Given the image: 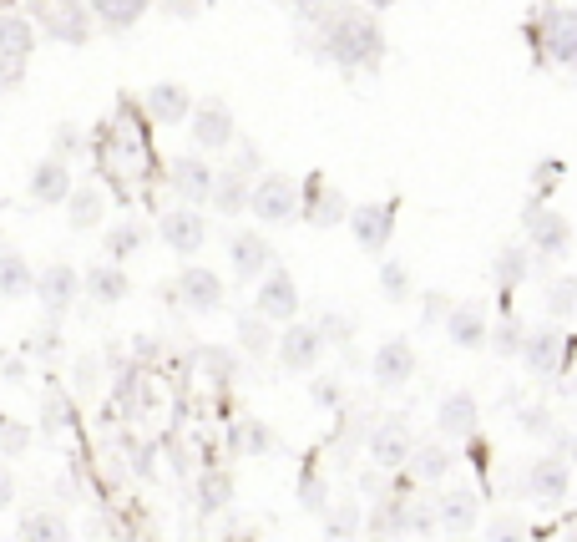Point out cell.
I'll use <instances>...</instances> for the list:
<instances>
[{"instance_id":"32","label":"cell","mask_w":577,"mask_h":542,"mask_svg":"<svg viewBox=\"0 0 577 542\" xmlns=\"http://www.w3.org/2000/svg\"><path fill=\"white\" fill-rule=\"evenodd\" d=\"M147 6H152V0H87L92 21H102L107 31H132L147 16Z\"/></svg>"},{"instance_id":"13","label":"cell","mask_w":577,"mask_h":542,"mask_svg":"<svg viewBox=\"0 0 577 542\" xmlns=\"http://www.w3.org/2000/svg\"><path fill=\"white\" fill-rule=\"evenodd\" d=\"M173 289H178V304L193 309V315H218V309L228 304V289H223V279L208 264H188Z\"/></svg>"},{"instance_id":"30","label":"cell","mask_w":577,"mask_h":542,"mask_svg":"<svg viewBox=\"0 0 577 542\" xmlns=\"http://www.w3.org/2000/svg\"><path fill=\"white\" fill-rule=\"evenodd\" d=\"M233 335H238V350H243V355H254V360L274 355V330H269V320L259 315V309H238Z\"/></svg>"},{"instance_id":"60","label":"cell","mask_w":577,"mask_h":542,"mask_svg":"<svg viewBox=\"0 0 577 542\" xmlns=\"http://www.w3.org/2000/svg\"><path fill=\"white\" fill-rule=\"evenodd\" d=\"M137 477H152V451H137Z\"/></svg>"},{"instance_id":"41","label":"cell","mask_w":577,"mask_h":542,"mask_svg":"<svg viewBox=\"0 0 577 542\" xmlns=\"http://www.w3.org/2000/svg\"><path fill=\"white\" fill-rule=\"evenodd\" d=\"M431 532H436V507L405 497V507H400V537H431Z\"/></svg>"},{"instance_id":"22","label":"cell","mask_w":577,"mask_h":542,"mask_svg":"<svg viewBox=\"0 0 577 542\" xmlns=\"http://www.w3.org/2000/svg\"><path fill=\"white\" fill-rule=\"evenodd\" d=\"M476 426H481L476 396H471V391H446L441 406H436V431H441V441H466V436H476Z\"/></svg>"},{"instance_id":"31","label":"cell","mask_w":577,"mask_h":542,"mask_svg":"<svg viewBox=\"0 0 577 542\" xmlns=\"http://www.w3.org/2000/svg\"><path fill=\"white\" fill-rule=\"evenodd\" d=\"M228 451L233 456H269L274 451V431L259 416H238L233 431H228Z\"/></svg>"},{"instance_id":"37","label":"cell","mask_w":577,"mask_h":542,"mask_svg":"<svg viewBox=\"0 0 577 542\" xmlns=\"http://www.w3.org/2000/svg\"><path fill=\"white\" fill-rule=\"evenodd\" d=\"M360 527H365V507L355 497H345L340 507H324V537L329 542H350V537H360Z\"/></svg>"},{"instance_id":"17","label":"cell","mask_w":577,"mask_h":542,"mask_svg":"<svg viewBox=\"0 0 577 542\" xmlns=\"http://www.w3.org/2000/svg\"><path fill=\"white\" fill-rule=\"evenodd\" d=\"M299 218H309L314 228H335V223H345L350 218V198L340 193V188H329L319 173L299 188Z\"/></svg>"},{"instance_id":"49","label":"cell","mask_w":577,"mask_h":542,"mask_svg":"<svg viewBox=\"0 0 577 542\" xmlns=\"http://www.w3.org/2000/svg\"><path fill=\"white\" fill-rule=\"evenodd\" d=\"M26 446H31V426L0 421V456H26Z\"/></svg>"},{"instance_id":"11","label":"cell","mask_w":577,"mask_h":542,"mask_svg":"<svg viewBox=\"0 0 577 542\" xmlns=\"http://www.w3.org/2000/svg\"><path fill=\"white\" fill-rule=\"evenodd\" d=\"M36 51V31L26 16H0V87H16Z\"/></svg>"},{"instance_id":"51","label":"cell","mask_w":577,"mask_h":542,"mask_svg":"<svg viewBox=\"0 0 577 542\" xmlns=\"http://www.w3.org/2000/svg\"><path fill=\"white\" fill-rule=\"evenodd\" d=\"M51 142H56V152H51V158H71V152H81V147H87V137H81V127H76V122H61Z\"/></svg>"},{"instance_id":"62","label":"cell","mask_w":577,"mask_h":542,"mask_svg":"<svg viewBox=\"0 0 577 542\" xmlns=\"http://www.w3.org/2000/svg\"><path fill=\"white\" fill-rule=\"evenodd\" d=\"M446 542H466V537H446Z\"/></svg>"},{"instance_id":"28","label":"cell","mask_w":577,"mask_h":542,"mask_svg":"<svg viewBox=\"0 0 577 542\" xmlns=\"http://www.w3.org/2000/svg\"><path fill=\"white\" fill-rule=\"evenodd\" d=\"M81 294H87L92 304H122L127 294H132V284H127V274H122V264H92L87 274H81Z\"/></svg>"},{"instance_id":"45","label":"cell","mask_w":577,"mask_h":542,"mask_svg":"<svg viewBox=\"0 0 577 542\" xmlns=\"http://www.w3.org/2000/svg\"><path fill=\"white\" fill-rule=\"evenodd\" d=\"M522 330H527V325H517V320L507 315V320H502L497 330H486V345L497 350L502 360H517V350H522Z\"/></svg>"},{"instance_id":"33","label":"cell","mask_w":577,"mask_h":542,"mask_svg":"<svg viewBox=\"0 0 577 542\" xmlns=\"http://www.w3.org/2000/svg\"><path fill=\"white\" fill-rule=\"evenodd\" d=\"M532 249H522V244H507V249H497V259H491V279H497V289H517V284H527V274H532Z\"/></svg>"},{"instance_id":"7","label":"cell","mask_w":577,"mask_h":542,"mask_svg":"<svg viewBox=\"0 0 577 542\" xmlns=\"http://www.w3.org/2000/svg\"><path fill=\"white\" fill-rule=\"evenodd\" d=\"M410 446H416V431H410L405 416H385V421L370 426V436H365V456H370V467H375V472H395V467H405Z\"/></svg>"},{"instance_id":"25","label":"cell","mask_w":577,"mask_h":542,"mask_svg":"<svg viewBox=\"0 0 577 542\" xmlns=\"http://www.w3.org/2000/svg\"><path fill=\"white\" fill-rule=\"evenodd\" d=\"M71 188H76V178H71L66 158H41V163L31 168V198H36L41 208L66 203V193H71Z\"/></svg>"},{"instance_id":"23","label":"cell","mask_w":577,"mask_h":542,"mask_svg":"<svg viewBox=\"0 0 577 542\" xmlns=\"http://www.w3.org/2000/svg\"><path fill=\"white\" fill-rule=\"evenodd\" d=\"M486 330H491V320H486V304H481V299H466V304H451V309H446V340H451L456 350H481V345H486Z\"/></svg>"},{"instance_id":"14","label":"cell","mask_w":577,"mask_h":542,"mask_svg":"<svg viewBox=\"0 0 577 542\" xmlns=\"http://www.w3.org/2000/svg\"><path fill=\"white\" fill-rule=\"evenodd\" d=\"M31 294L41 299V309H46V320H61L66 309L81 299V274L71 269V264H46L41 274H36V284H31Z\"/></svg>"},{"instance_id":"39","label":"cell","mask_w":577,"mask_h":542,"mask_svg":"<svg viewBox=\"0 0 577 542\" xmlns=\"http://www.w3.org/2000/svg\"><path fill=\"white\" fill-rule=\"evenodd\" d=\"M76 426V406L61 396V391H46L41 396V431L46 436H61V431H71Z\"/></svg>"},{"instance_id":"38","label":"cell","mask_w":577,"mask_h":542,"mask_svg":"<svg viewBox=\"0 0 577 542\" xmlns=\"http://www.w3.org/2000/svg\"><path fill=\"white\" fill-rule=\"evenodd\" d=\"M36 284V269L26 264V254H0V299H26Z\"/></svg>"},{"instance_id":"20","label":"cell","mask_w":577,"mask_h":542,"mask_svg":"<svg viewBox=\"0 0 577 542\" xmlns=\"http://www.w3.org/2000/svg\"><path fill=\"white\" fill-rule=\"evenodd\" d=\"M254 309H259L264 320H294L299 315V284H294V274L274 264L259 279V289H254Z\"/></svg>"},{"instance_id":"61","label":"cell","mask_w":577,"mask_h":542,"mask_svg":"<svg viewBox=\"0 0 577 542\" xmlns=\"http://www.w3.org/2000/svg\"><path fill=\"white\" fill-rule=\"evenodd\" d=\"M365 6H375V11H390V6H400V0H365Z\"/></svg>"},{"instance_id":"43","label":"cell","mask_w":577,"mask_h":542,"mask_svg":"<svg viewBox=\"0 0 577 542\" xmlns=\"http://www.w3.org/2000/svg\"><path fill=\"white\" fill-rule=\"evenodd\" d=\"M71 391L76 396H97L102 391V355H76V365H71Z\"/></svg>"},{"instance_id":"53","label":"cell","mask_w":577,"mask_h":542,"mask_svg":"<svg viewBox=\"0 0 577 542\" xmlns=\"http://www.w3.org/2000/svg\"><path fill=\"white\" fill-rule=\"evenodd\" d=\"M557 183H562V158H547L542 168H532V188L547 193V188H557Z\"/></svg>"},{"instance_id":"57","label":"cell","mask_w":577,"mask_h":542,"mask_svg":"<svg viewBox=\"0 0 577 542\" xmlns=\"http://www.w3.org/2000/svg\"><path fill=\"white\" fill-rule=\"evenodd\" d=\"M16 502V477H11V467H0V512H6Z\"/></svg>"},{"instance_id":"47","label":"cell","mask_w":577,"mask_h":542,"mask_svg":"<svg viewBox=\"0 0 577 542\" xmlns=\"http://www.w3.org/2000/svg\"><path fill=\"white\" fill-rule=\"evenodd\" d=\"M572 309H577V284H572V279H557V284L547 289V315L562 325V320H572Z\"/></svg>"},{"instance_id":"54","label":"cell","mask_w":577,"mask_h":542,"mask_svg":"<svg viewBox=\"0 0 577 542\" xmlns=\"http://www.w3.org/2000/svg\"><path fill=\"white\" fill-rule=\"evenodd\" d=\"M294 6H299V11H294L299 21H324L329 11H335V0H294Z\"/></svg>"},{"instance_id":"35","label":"cell","mask_w":577,"mask_h":542,"mask_svg":"<svg viewBox=\"0 0 577 542\" xmlns=\"http://www.w3.org/2000/svg\"><path fill=\"white\" fill-rule=\"evenodd\" d=\"M198 370L208 375L213 391H228V385L238 380V350H228V345H198Z\"/></svg>"},{"instance_id":"42","label":"cell","mask_w":577,"mask_h":542,"mask_svg":"<svg viewBox=\"0 0 577 542\" xmlns=\"http://www.w3.org/2000/svg\"><path fill=\"white\" fill-rule=\"evenodd\" d=\"M380 294L390 304H405L410 294H416V284H410V269L400 259H380Z\"/></svg>"},{"instance_id":"10","label":"cell","mask_w":577,"mask_h":542,"mask_svg":"<svg viewBox=\"0 0 577 542\" xmlns=\"http://www.w3.org/2000/svg\"><path fill=\"white\" fill-rule=\"evenodd\" d=\"M395 213H400V198H385V203H360L350 208V234L365 254H385L390 249V234H395Z\"/></svg>"},{"instance_id":"18","label":"cell","mask_w":577,"mask_h":542,"mask_svg":"<svg viewBox=\"0 0 577 542\" xmlns=\"http://www.w3.org/2000/svg\"><path fill=\"white\" fill-rule=\"evenodd\" d=\"M274 355H279V365H284L289 375H304V370H314V365H319L324 340H319V330H314V325L289 320V330H284V335H274Z\"/></svg>"},{"instance_id":"15","label":"cell","mask_w":577,"mask_h":542,"mask_svg":"<svg viewBox=\"0 0 577 542\" xmlns=\"http://www.w3.org/2000/svg\"><path fill=\"white\" fill-rule=\"evenodd\" d=\"M410 375H416V345H410L405 335H390L385 345H375V355H370V380L380 385V391H400Z\"/></svg>"},{"instance_id":"9","label":"cell","mask_w":577,"mask_h":542,"mask_svg":"<svg viewBox=\"0 0 577 542\" xmlns=\"http://www.w3.org/2000/svg\"><path fill=\"white\" fill-rule=\"evenodd\" d=\"M157 234H162V244H168L178 259H193L208 244V218L193 203H178V208H168V213L157 218Z\"/></svg>"},{"instance_id":"26","label":"cell","mask_w":577,"mask_h":542,"mask_svg":"<svg viewBox=\"0 0 577 542\" xmlns=\"http://www.w3.org/2000/svg\"><path fill=\"white\" fill-rule=\"evenodd\" d=\"M405 467L416 482H446V472L456 467V451H451V441H416L405 456Z\"/></svg>"},{"instance_id":"50","label":"cell","mask_w":577,"mask_h":542,"mask_svg":"<svg viewBox=\"0 0 577 542\" xmlns=\"http://www.w3.org/2000/svg\"><path fill=\"white\" fill-rule=\"evenodd\" d=\"M299 502H304V512H324V507H329V482H324L319 472H304Z\"/></svg>"},{"instance_id":"1","label":"cell","mask_w":577,"mask_h":542,"mask_svg":"<svg viewBox=\"0 0 577 542\" xmlns=\"http://www.w3.org/2000/svg\"><path fill=\"white\" fill-rule=\"evenodd\" d=\"M319 26H324L319 51L335 61L340 71H375L385 61V31H380L375 16H365L355 6H335Z\"/></svg>"},{"instance_id":"29","label":"cell","mask_w":577,"mask_h":542,"mask_svg":"<svg viewBox=\"0 0 577 542\" xmlns=\"http://www.w3.org/2000/svg\"><path fill=\"white\" fill-rule=\"evenodd\" d=\"M66 223L76 228V234H92V228L107 218V193L97 188V183H81V188H71L66 193Z\"/></svg>"},{"instance_id":"12","label":"cell","mask_w":577,"mask_h":542,"mask_svg":"<svg viewBox=\"0 0 577 542\" xmlns=\"http://www.w3.org/2000/svg\"><path fill=\"white\" fill-rule=\"evenodd\" d=\"M522 487H527V497H532L537 507H562V502H567V487H572L567 456H562V451L537 456L532 467H527V477H522Z\"/></svg>"},{"instance_id":"46","label":"cell","mask_w":577,"mask_h":542,"mask_svg":"<svg viewBox=\"0 0 577 542\" xmlns=\"http://www.w3.org/2000/svg\"><path fill=\"white\" fill-rule=\"evenodd\" d=\"M309 401H314L319 411H340V401H345L340 375H314V380H309Z\"/></svg>"},{"instance_id":"55","label":"cell","mask_w":577,"mask_h":542,"mask_svg":"<svg viewBox=\"0 0 577 542\" xmlns=\"http://www.w3.org/2000/svg\"><path fill=\"white\" fill-rule=\"evenodd\" d=\"M61 350V335H56V320H51V330H41L31 345H26V355H56Z\"/></svg>"},{"instance_id":"3","label":"cell","mask_w":577,"mask_h":542,"mask_svg":"<svg viewBox=\"0 0 577 542\" xmlns=\"http://www.w3.org/2000/svg\"><path fill=\"white\" fill-rule=\"evenodd\" d=\"M259 223H294L299 218V183L289 173H264L259 183H249V208Z\"/></svg>"},{"instance_id":"52","label":"cell","mask_w":577,"mask_h":542,"mask_svg":"<svg viewBox=\"0 0 577 542\" xmlns=\"http://www.w3.org/2000/svg\"><path fill=\"white\" fill-rule=\"evenodd\" d=\"M517 421H522V431H527V436H552V431H557L547 406H527V411H517Z\"/></svg>"},{"instance_id":"19","label":"cell","mask_w":577,"mask_h":542,"mask_svg":"<svg viewBox=\"0 0 577 542\" xmlns=\"http://www.w3.org/2000/svg\"><path fill=\"white\" fill-rule=\"evenodd\" d=\"M228 264H233V274L243 284H254V279H264L274 269V244L264 234H254V228H238V234L228 239Z\"/></svg>"},{"instance_id":"2","label":"cell","mask_w":577,"mask_h":542,"mask_svg":"<svg viewBox=\"0 0 577 542\" xmlns=\"http://www.w3.org/2000/svg\"><path fill=\"white\" fill-rule=\"evenodd\" d=\"M517 360L532 370V375H567V360H572V335L552 320V325H532L522 330V350Z\"/></svg>"},{"instance_id":"56","label":"cell","mask_w":577,"mask_h":542,"mask_svg":"<svg viewBox=\"0 0 577 542\" xmlns=\"http://www.w3.org/2000/svg\"><path fill=\"white\" fill-rule=\"evenodd\" d=\"M132 355L147 365V360H157V355H162V340H152V335H137V340H132Z\"/></svg>"},{"instance_id":"6","label":"cell","mask_w":577,"mask_h":542,"mask_svg":"<svg viewBox=\"0 0 577 542\" xmlns=\"http://www.w3.org/2000/svg\"><path fill=\"white\" fill-rule=\"evenodd\" d=\"M188 137L198 152H228L233 137H238V122H233V107L223 97H208V102H193L188 112Z\"/></svg>"},{"instance_id":"4","label":"cell","mask_w":577,"mask_h":542,"mask_svg":"<svg viewBox=\"0 0 577 542\" xmlns=\"http://www.w3.org/2000/svg\"><path fill=\"white\" fill-rule=\"evenodd\" d=\"M522 228H527V239H532V254H542V259H567V249H572V223H567V213H557V208H547L542 198H532V203L522 208Z\"/></svg>"},{"instance_id":"8","label":"cell","mask_w":577,"mask_h":542,"mask_svg":"<svg viewBox=\"0 0 577 542\" xmlns=\"http://www.w3.org/2000/svg\"><path fill=\"white\" fill-rule=\"evenodd\" d=\"M41 31L61 46H87L92 41V11L87 0H41Z\"/></svg>"},{"instance_id":"59","label":"cell","mask_w":577,"mask_h":542,"mask_svg":"<svg viewBox=\"0 0 577 542\" xmlns=\"http://www.w3.org/2000/svg\"><path fill=\"white\" fill-rule=\"evenodd\" d=\"M441 315H446V304L431 294V299H426V320H441Z\"/></svg>"},{"instance_id":"27","label":"cell","mask_w":577,"mask_h":542,"mask_svg":"<svg viewBox=\"0 0 577 542\" xmlns=\"http://www.w3.org/2000/svg\"><path fill=\"white\" fill-rule=\"evenodd\" d=\"M249 173H238L233 163L228 168H218L213 173V188H208V203H213V213H223V218H233V213H243L249 208Z\"/></svg>"},{"instance_id":"16","label":"cell","mask_w":577,"mask_h":542,"mask_svg":"<svg viewBox=\"0 0 577 542\" xmlns=\"http://www.w3.org/2000/svg\"><path fill=\"white\" fill-rule=\"evenodd\" d=\"M431 507H436V532H446V537H471L481 522V497L471 487H451V492L431 497Z\"/></svg>"},{"instance_id":"34","label":"cell","mask_w":577,"mask_h":542,"mask_svg":"<svg viewBox=\"0 0 577 542\" xmlns=\"http://www.w3.org/2000/svg\"><path fill=\"white\" fill-rule=\"evenodd\" d=\"M102 249H107V259H112V264H127L132 254H142V249H147V228H142L137 218H122V223H112V228H107Z\"/></svg>"},{"instance_id":"58","label":"cell","mask_w":577,"mask_h":542,"mask_svg":"<svg viewBox=\"0 0 577 542\" xmlns=\"http://www.w3.org/2000/svg\"><path fill=\"white\" fill-rule=\"evenodd\" d=\"M168 6V16H193V0H162Z\"/></svg>"},{"instance_id":"44","label":"cell","mask_w":577,"mask_h":542,"mask_svg":"<svg viewBox=\"0 0 577 542\" xmlns=\"http://www.w3.org/2000/svg\"><path fill=\"white\" fill-rule=\"evenodd\" d=\"M481 542H527V522L522 512H497L481 527Z\"/></svg>"},{"instance_id":"48","label":"cell","mask_w":577,"mask_h":542,"mask_svg":"<svg viewBox=\"0 0 577 542\" xmlns=\"http://www.w3.org/2000/svg\"><path fill=\"white\" fill-rule=\"evenodd\" d=\"M314 330H319V340H324V345H350V335H355V320H350V315H335V309H324Z\"/></svg>"},{"instance_id":"24","label":"cell","mask_w":577,"mask_h":542,"mask_svg":"<svg viewBox=\"0 0 577 542\" xmlns=\"http://www.w3.org/2000/svg\"><path fill=\"white\" fill-rule=\"evenodd\" d=\"M188 112H193V92H188L183 82H157V87H147V117H152L157 127H178V122H188Z\"/></svg>"},{"instance_id":"40","label":"cell","mask_w":577,"mask_h":542,"mask_svg":"<svg viewBox=\"0 0 577 542\" xmlns=\"http://www.w3.org/2000/svg\"><path fill=\"white\" fill-rule=\"evenodd\" d=\"M228 497H233V482H228V472H203L198 477V512H223L228 507Z\"/></svg>"},{"instance_id":"5","label":"cell","mask_w":577,"mask_h":542,"mask_svg":"<svg viewBox=\"0 0 577 542\" xmlns=\"http://www.w3.org/2000/svg\"><path fill=\"white\" fill-rule=\"evenodd\" d=\"M542 51L562 66L577 61V11L562 6V0H547L537 11V61H542Z\"/></svg>"},{"instance_id":"36","label":"cell","mask_w":577,"mask_h":542,"mask_svg":"<svg viewBox=\"0 0 577 542\" xmlns=\"http://www.w3.org/2000/svg\"><path fill=\"white\" fill-rule=\"evenodd\" d=\"M21 542H71V527H66V517H61V512L36 507V512H26V517H21Z\"/></svg>"},{"instance_id":"21","label":"cell","mask_w":577,"mask_h":542,"mask_svg":"<svg viewBox=\"0 0 577 542\" xmlns=\"http://www.w3.org/2000/svg\"><path fill=\"white\" fill-rule=\"evenodd\" d=\"M168 188L183 198V203H208V188H213V163L203 152H183V158L168 163Z\"/></svg>"}]
</instances>
